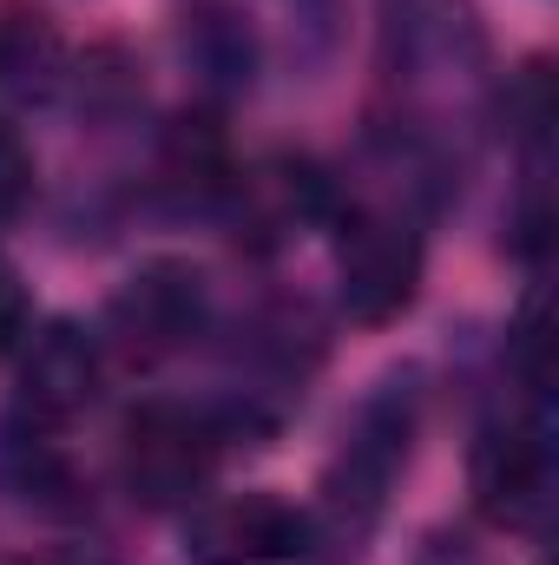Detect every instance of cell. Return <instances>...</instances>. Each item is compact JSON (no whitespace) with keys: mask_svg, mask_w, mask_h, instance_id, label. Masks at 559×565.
Instances as JSON below:
<instances>
[{"mask_svg":"<svg viewBox=\"0 0 559 565\" xmlns=\"http://www.w3.org/2000/svg\"><path fill=\"white\" fill-rule=\"evenodd\" d=\"M218 467V422L178 402H151L126 422V447H119V473L145 507H184L204 493Z\"/></svg>","mask_w":559,"mask_h":565,"instance_id":"6da1fadb","label":"cell"},{"mask_svg":"<svg viewBox=\"0 0 559 565\" xmlns=\"http://www.w3.org/2000/svg\"><path fill=\"white\" fill-rule=\"evenodd\" d=\"M316 526L303 507L277 493H238L198 513L191 526V559L198 565H309Z\"/></svg>","mask_w":559,"mask_h":565,"instance_id":"7a4b0ae2","label":"cell"},{"mask_svg":"<svg viewBox=\"0 0 559 565\" xmlns=\"http://www.w3.org/2000/svg\"><path fill=\"white\" fill-rule=\"evenodd\" d=\"M113 342L133 362H158L204 329V277L191 264H145L106 309Z\"/></svg>","mask_w":559,"mask_h":565,"instance_id":"3957f363","label":"cell"},{"mask_svg":"<svg viewBox=\"0 0 559 565\" xmlns=\"http://www.w3.org/2000/svg\"><path fill=\"white\" fill-rule=\"evenodd\" d=\"M547 434L534 422H494L481 427L474 454H467V487H474V507L481 520L494 526H534L540 507H547Z\"/></svg>","mask_w":559,"mask_h":565,"instance_id":"277c9868","label":"cell"},{"mask_svg":"<svg viewBox=\"0 0 559 565\" xmlns=\"http://www.w3.org/2000/svg\"><path fill=\"white\" fill-rule=\"evenodd\" d=\"M421 289V237L395 217H362L342 244V309L369 329L395 322Z\"/></svg>","mask_w":559,"mask_h":565,"instance_id":"5b68a950","label":"cell"},{"mask_svg":"<svg viewBox=\"0 0 559 565\" xmlns=\"http://www.w3.org/2000/svg\"><path fill=\"white\" fill-rule=\"evenodd\" d=\"M99 395V342L80 335L73 322H53L27 342L20 362V408L40 427H60L73 415H86Z\"/></svg>","mask_w":559,"mask_h":565,"instance_id":"8992f818","label":"cell"},{"mask_svg":"<svg viewBox=\"0 0 559 565\" xmlns=\"http://www.w3.org/2000/svg\"><path fill=\"white\" fill-rule=\"evenodd\" d=\"M402 454H409V415H402V402H376L362 415V427H356V440L342 447V460H336V480H329L336 513L376 520V507H382Z\"/></svg>","mask_w":559,"mask_h":565,"instance_id":"52a82bcc","label":"cell"},{"mask_svg":"<svg viewBox=\"0 0 559 565\" xmlns=\"http://www.w3.org/2000/svg\"><path fill=\"white\" fill-rule=\"evenodd\" d=\"M60 66H66V40L53 13L33 0H0V93L33 99L60 79Z\"/></svg>","mask_w":559,"mask_h":565,"instance_id":"ba28073f","label":"cell"},{"mask_svg":"<svg viewBox=\"0 0 559 565\" xmlns=\"http://www.w3.org/2000/svg\"><path fill=\"white\" fill-rule=\"evenodd\" d=\"M165 171H171L178 184H191V191H231L238 171H231V139H224V126H218L211 113L178 119L171 139H165Z\"/></svg>","mask_w":559,"mask_h":565,"instance_id":"9c48e42d","label":"cell"},{"mask_svg":"<svg viewBox=\"0 0 559 565\" xmlns=\"http://www.w3.org/2000/svg\"><path fill=\"white\" fill-rule=\"evenodd\" d=\"M507 119H514L520 139H540V132L553 126V86H547V66H527V73L514 79V93H507Z\"/></svg>","mask_w":559,"mask_h":565,"instance_id":"30bf717a","label":"cell"},{"mask_svg":"<svg viewBox=\"0 0 559 565\" xmlns=\"http://www.w3.org/2000/svg\"><path fill=\"white\" fill-rule=\"evenodd\" d=\"M27 191H33V151L20 145V132L0 126V224L27 204Z\"/></svg>","mask_w":559,"mask_h":565,"instance_id":"8fae6325","label":"cell"},{"mask_svg":"<svg viewBox=\"0 0 559 565\" xmlns=\"http://www.w3.org/2000/svg\"><path fill=\"white\" fill-rule=\"evenodd\" d=\"M514 362H520V375L527 382H547V316H540V302L520 316V329H514Z\"/></svg>","mask_w":559,"mask_h":565,"instance_id":"7c38bea8","label":"cell"},{"mask_svg":"<svg viewBox=\"0 0 559 565\" xmlns=\"http://www.w3.org/2000/svg\"><path fill=\"white\" fill-rule=\"evenodd\" d=\"M27 335V289L13 270H0V349H13Z\"/></svg>","mask_w":559,"mask_h":565,"instance_id":"4fadbf2b","label":"cell"}]
</instances>
